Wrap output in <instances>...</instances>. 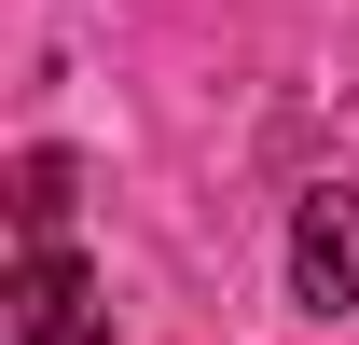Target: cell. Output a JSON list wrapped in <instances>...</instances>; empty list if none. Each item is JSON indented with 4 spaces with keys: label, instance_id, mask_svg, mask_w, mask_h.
I'll use <instances>...</instances> for the list:
<instances>
[{
    "label": "cell",
    "instance_id": "obj_1",
    "mask_svg": "<svg viewBox=\"0 0 359 345\" xmlns=\"http://www.w3.org/2000/svg\"><path fill=\"white\" fill-rule=\"evenodd\" d=\"M290 304L346 332L359 318V180H304V208H290Z\"/></svg>",
    "mask_w": 359,
    "mask_h": 345
},
{
    "label": "cell",
    "instance_id": "obj_2",
    "mask_svg": "<svg viewBox=\"0 0 359 345\" xmlns=\"http://www.w3.org/2000/svg\"><path fill=\"white\" fill-rule=\"evenodd\" d=\"M14 345H111V290L83 249H14Z\"/></svg>",
    "mask_w": 359,
    "mask_h": 345
},
{
    "label": "cell",
    "instance_id": "obj_3",
    "mask_svg": "<svg viewBox=\"0 0 359 345\" xmlns=\"http://www.w3.org/2000/svg\"><path fill=\"white\" fill-rule=\"evenodd\" d=\"M69 194H83V166H69V152H28V166H14V235H28V249H69Z\"/></svg>",
    "mask_w": 359,
    "mask_h": 345
}]
</instances>
